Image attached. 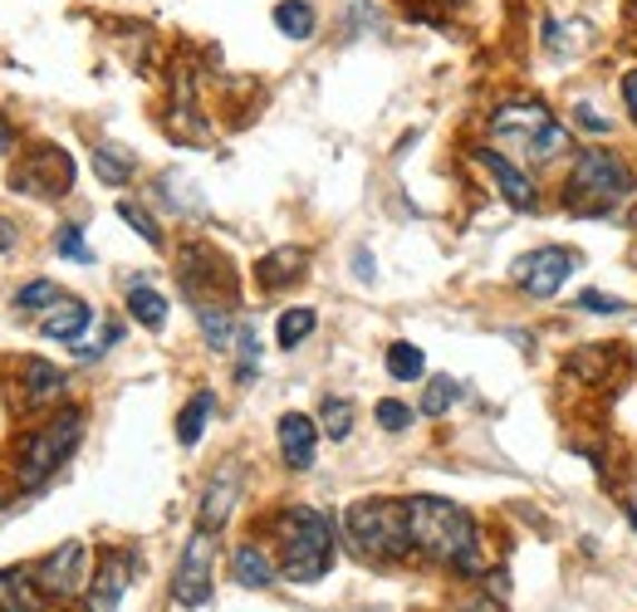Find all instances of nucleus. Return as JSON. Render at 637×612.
<instances>
[{
	"mask_svg": "<svg viewBox=\"0 0 637 612\" xmlns=\"http://www.w3.org/2000/svg\"><path fill=\"white\" fill-rule=\"evenodd\" d=\"M408 534H412V549H422V554L437 559V563H451V569H461V573L486 569L481 539H476V520L441 495L408 500Z\"/></svg>",
	"mask_w": 637,
	"mask_h": 612,
	"instance_id": "nucleus-1",
	"label": "nucleus"
},
{
	"mask_svg": "<svg viewBox=\"0 0 637 612\" xmlns=\"http://www.w3.org/2000/svg\"><path fill=\"white\" fill-rule=\"evenodd\" d=\"M280 534V573L290 583H314L334 569V524L310 505H290L275 520Z\"/></svg>",
	"mask_w": 637,
	"mask_h": 612,
	"instance_id": "nucleus-2",
	"label": "nucleus"
},
{
	"mask_svg": "<svg viewBox=\"0 0 637 612\" xmlns=\"http://www.w3.org/2000/svg\"><path fill=\"white\" fill-rule=\"evenodd\" d=\"M633 167L608 147H588L574 157V171L564 181V206L579 216H608L612 206H623L633 196Z\"/></svg>",
	"mask_w": 637,
	"mask_h": 612,
	"instance_id": "nucleus-3",
	"label": "nucleus"
},
{
	"mask_svg": "<svg viewBox=\"0 0 637 612\" xmlns=\"http://www.w3.org/2000/svg\"><path fill=\"white\" fill-rule=\"evenodd\" d=\"M490 138H496V147L520 157V162H549V157H559L569 147V132L559 128V118L545 103H535V98L500 103L490 113Z\"/></svg>",
	"mask_w": 637,
	"mask_h": 612,
	"instance_id": "nucleus-4",
	"label": "nucleus"
},
{
	"mask_svg": "<svg viewBox=\"0 0 637 612\" xmlns=\"http://www.w3.org/2000/svg\"><path fill=\"white\" fill-rule=\"evenodd\" d=\"M343 530H349L353 549H363L373 559H402L412 549L408 505H392V500H359V505H349Z\"/></svg>",
	"mask_w": 637,
	"mask_h": 612,
	"instance_id": "nucleus-5",
	"label": "nucleus"
},
{
	"mask_svg": "<svg viewBox=\"0 0 637 612\" xmlns=\"http://www.w3.org/2000/svg\"><path fill=\"white\" fill-rule=\"evenodd\" d=\"M79 426H84L79 412H59L55 422H45L40 432L24 436V446H20V485L24 490H40L49 475L65 465V456L79 446Z\"/></svg>",
	"mask_w": 637,
	"mask_h": 612,
	"instance_id": "nucleus-6",
	"label": "nucleus"
},
{
	"mask_svg": "<svg viewBox=\"0 0 637 612\" xmlns=\"http://www.w3.org/2000/svg\"><path fill=\"white\" fill-rule=\"evenodd\" d=\"M212 588H216V530L196 524L177 559V573H171V598L182 608H202L212 603Z\"/></svg>",
	"mask_w": 637,
	"mask_h": 612,
	"instance_id": "nucleus-7",
	"label": "nucleus"
},
{
	"mask_svg": "<svg viewBox=\"0 0 637 612\" xmlns=\"http://www.w3.org/2000/svg\"><path fill=\"white\" fill-rule=\"evenodd\" d=\"M574 269H579V250H569V245H539V250L520 255V260L510 265V279L525 294H535V299H549V294L564 289V279H569Z\"/></svg>",
	"mask_w": 637,
	"mask_h": 612,
	"instance_id": "nucleus-8",
	"label": "nucleus"
},
{
	"mask_svg": "<svg viewBox=\"0 0 637 612\" xmlns=\"http://www.w3.org/2000/svg\"><path fill=\"white\" fill-rule=\"evenodd\" d=\"M69 181H74V162H69V152H59V147H40V152L24 157V162L10 171V187L24 191V196H40V201L69 191Z\"/></svg>",
	"mask_w": 637,
	"mask_h": 612,
	"instance_id": "nucleus-9",
	"label": "nucleus"
},
{
	"mask_svg": "<svg viewBox=\"0 0 637 612\" xmlns=\"http://www.w3.org/2000/svg\"><path fill=\"white\" fill-rule=\"evenodd\" d=\"M84 569H89V549L79 544V539H69V544H59L49 559L35 563V588L49 598H74L84 588Z\"/></svg>",
	"mask_w": 637,
	"mask_h": 612,
	"instance_id": "nucleus-10",
	"label": "nucleus"
},
{
	"mask_svg": "<svg viewBox=\"0 0 637 612\" xmlns=\"http://www.w3.org/2000/svg\"><path fill=\"white\" fill-rule=\"evenodd\" d=\"M59 397H65V373H59L55 363H45V358H24L20 363V387L10 392V402H16L20 412H49Z\"/></svg>",
	"mask_w": 637,
	"mask_h": 612,
	"instance_id": "nucleus-11",
	"label": "nucleus"
},
{
	"mask_svg": "<svg viewBox=\"0 0 637 612\" xmlns=\"http://www.w3.org/2000/svg\"><path fill=\"white\" fill-rule=\"evenodd\" d=\"M133 573H138V559H133L128 549L104 554V563H98V579L89 588V612H114L122 603V593L133 588Z\"/></svg>",
	"mask_w": 637,
	"mask_h": 612,
	"instance_id": "nucleus-12",
	"label": "nucleus"
},
{
	"mask_svg": "<svg viewBox=\"0 0 637 612\" xmlns=\"http://www.w3.org/2000/svg\"><path fill=\"white\" fill-rule=\"evenodd\" d=\"M476 162H481V167L490 171V181H496V187H500V196H506V201L514 206V211H535V206H539V191H535V181L525 177V171L514 167L510 157L500 152V147H481V152H476Z\"/></svg>",
	"mask_w": 637,
	"mask_h": 612,
	"instance_id": "nucleus-13",
	"label": "nucleus"
},
{
	"mask_svg": "<svg viewBox=\"0 0 637 612\" xmlns=\"http://www.w3.org/2000/svg\"><path fill=\"white\" fill-rule=\"evenodd\" d=\"M314 446H318V426L304 412H285L280 416V456L290 471H310L314 465Z\"/></svg>",
	"mask_w": 637,
	"mask_h": 612,
	"instance_id": "nucleus-14",
	"label": "nucleus"
},
{
	"mask_svg": "<svg viewBox=\"0 0 637 612\" xmlns=\"http://www.w3.org/2000/svg\"><path fill=\"white\" fill-rule=\"evenodd\" d=\"M236 500H241V471H236V461H231V465H220V475L212 481V490L202 495V524H206V530L220 534V524L231 520Z\"/></svg>",
	"mask_w": 637,
	"mask_h": 612,
	"instance_id": "nucleus-15",
	"label": "nucleus"
},
{
	"mask_svg": "<svg viewBox=\"0 0 637 612\" xmlns=\"http://www.w3.org/2000/svg\"><path fill=\"white\" fill-rule=\"evenodd\" d=\"M89 324H94V309L84 299H55L45 309V318H40V334L59 338V343H74Z\"/></svg>",
	"mask_w": 637,
	"mask_h": 612,
	"instance_id": "nucleus-16",
	"label": "nucleus"
},
{
	"mask_svg": "<svg viewBox=\"0 0 637 612\" xmlns=\"http://www.w3.org/2000/svg\"><path fill=\"white\" fill-rule=\"evenodd\" d=\"M310 265V255L300 250V245H280V250H270L261 265H255V275H261V285L265 289H285L300 279V269Z\"/></svg>",
	"mask_w": 637,
	"mask_h": 612,
	"instance_id": "nucleus-17",
	"label": "nucleus"
},
{
	"mask_svg": "<svg viewBox=\"0 0 637 612\" xmlns=\"http://www.w3.org/2000/svg\"><path fill=\"white\" fill-rule=\"evenodd\" d=\"M231 573H236V583L241 588H270L275 583V559L265 554V549H255V544H241L236 554H231Z\"/></svg>",
	"mask_w": 637,
	"mask_h": 612,
	"instance_id": "nucleus-18",
	"label": "nucleus"
},
{
	"mask_svg": "<svg viewBox=\"0 0 637 612\" xmlns=\"http://www.w3.org/2000/svg\"><path fill=\"white\" fill-rule=\"evenodd\" d=\"M35 573L6 569L0 573V612H45L40 608V588H30Z\"/></svg>",
	"mask_w": 637,
	"mask_h": 612,
	"instance_id": "nucleus-19",
	"label": "nucleus"
},
{
	"mask_svg": "<svg viewBox=\"0 0 637 612\" xmlns=\"http://www.w3.org/2000/svg\"><path fill=\"white\" fill-rule=\"evenodd\" d=\"M128 314L138 318L143 328H153V334H157V328L167 324V299H163V294H157L153 285L133 279V285H128Z\"/></svg>",
	"mask_w": 637,
	"mask_h": 612,
	"instance_id": "nucleus-20",
	"label": "nucleus"
},
{
	"mask_svg": "<svg viewBox=\"0 0 637 612\" xmlns=\"http://www.w3.org/2000/svg\"><path fill=\"white\" fill-rule=\"evenodd\" d=\"M196 324H202V334H206V343H212L216 353H226L231 338L241 334L236 318H231V309H220V304H196Z\"/></svg>",
	"mask_w": 637,
	"mask_h": 612,
	"instance_id": "nucleus-21",
	"label": "nucleus"
},
{
	"mask_svg": "<svg viewBox=\"0 0 637 612\" xmlns=\"http://www.w3.org/2000/svg\"><path fill=\"white\" fill-rule=\"evenodd\" d=\"M275 30L285 40H310L314 34V6L310 0H280L275 6Z\"/></svg>",
	"mask_w": 637,
	"mask_h": 612,
	"instance_id": "nucleus-22",
	"label": "nucleus"
},
{
	"mask_svg": "<svg viewBox=\"0 0 637 612\" xmlns=\"http://www.w3.org/2000/svg\"><path fill=\"white\" fill-rule=\"evenodd\" d=\"M216 412V397L212 392H196V397L182 407V416H177V441L182 446H196L202 441V432H206V416Z\"/></svg>",
	"mask_w": 637,
	"mask_h": 612,
	"instance_id": "nucleus-23",
	"label": "nucleus"
},
{
	"mask_svg": "<svg viewBox=\"0 0 637 612\" xmlns=\"http://www.w3.org/2000/svg\"><path fill=\"white\" fill-rule=\"evenodd\" d=\"M94 171L108 181V187H122V181L138 171V162H133L122 147H114V142H104V147H94Z\"/></svg>",
	"mask_w": 637,
	"mask_h": 612,
	"instance_id": "nucleus-24",
	"label": "nucleus"
},
{
	"mask_svg": "<svg viewBox=\"0 0 637 612\" xmlns=\"http://www.w3.org/2000/svg\"><path fill=\"white\" fill-rule=\"evenodd\" d=\"M388 373L398 377V383H416V377L427 373V353L416 348V343H392L388 348Z\"/></svg>",
	"mask_w": 637,
	"mask_h": 612,
	"instance_id": "nucleus-25",
	"label": "nucleus"
},
{
	"mask_svg": "<svg viewBox=\"0 0 637 612\" xmlns=\"http://www.w3.org/2000/svg\"><path fill=\"white\" fill-rule=\"evenodd\" d=\"M314 324H318V314L304 309V304H300V309H285V314H280V324H275L280 348H300V343L314 334Z\"/></svg>",
	"mask_w": 637,
	"mask_h": 612,
	"instance_id": "nucleus-26",
	"label": "nucleus"
},
{
	"mask_svg": "<svg viewBox=\"0 0 637 612\" xmlns=\"http://www.w3.org/2000/svg\"><path fill=\"white\" fill-rule=\"evenodd\" d=\"M318 426H324L329 441H349V432H353V402L349 397H324V407H318Z\"/></svg>",
	"mask_w": 637,
	"mask_h": 612,
	"instance_id": "nucleus-27",
	"label": "nucleus"
},
{
	"mask_svg": "<svg viewBox=\"0 0 637 612\" xmlns=\"http://www.w3.org/2000/svg\"><path fill=\"white\" fill-rule=\"evenodd\" d=\"M55 299H65L55 279H35V285H24V289L16 294V309H20V314H35V309H49Z\"/></svg>",
	"mask_w": 637,
	"mask_h": 612,
	"instance_id": "nucleus-28",
	"label": "nucleus"
},
{
	"mask_svg": "<svg viewBox=\"0 0 637 612\" xmlns=\"http://www.w3.org/2000/svg\"><path fill=\"white\" fill-rule=\"evenodd\" d=\"M118 216H122V220H128V226H133V230H138V236H143L147 245H163V226H157V220H153V216H147V211H143V206H138V201H118Z\"/></svg>",
	"mask_w": 637,
	"mask_h": 612,
	"instance_id": "nucleus-29",
	"label": "nucleus"
},
{
	"mask_svg": "<svg viewBox=\"0 0 637 612\" xmlns=\"http://www.w3.org/2000/svg\"><path fill=\"white\" fill-rule=\"evenodd\" d=\"M451 402H457V383H451V377H432V383H427V397H422V416L451 412Z\"/></svg>",
	"mask_w": 637,
	"mask_h": 612,
	"instance_id": "nucleus-30",
	"label": "nucleus"
},
{
	"mask_svg": "<svg viewBox=\"0 0 637 612\" xmlns=\"http://www.w3.org/2000/svg\"><path fill=\"white\" fill-rule=\"evenodd\" d=\"M55 250L65 255V260H79V265H89V260H94V250H89V245H84V230H79V226H59Z\"/></svg>",
	"mask_w": 637,
	"mask_h": 612,
	"instance_id": "nucleus-31",
	"label": "nucleus"
},
{
	"mask_svg": "<svg viewBox=\"0 0 637 612\" xmlns=\"http://www.w3.org/2000/svg\"><path fill=\"white\" fill-rule=\"evenodd\" d=\"M412 407H402V402H378V426H383V432H408V426H412Z\"/></svg>",
	"mask_w": 637,
	"mask_h": 612,
	"instance_id": "nucleus-32",
	"label": "nucleus"
},
{
	"mask_svg": "<svg viewBox=\"0 0 637 612\" xmlns=\"http://www.w3.org/2000/svg\"><path fill=\"white\" fill-rule=\"evenodd\" d=\"M579 309H588V314H623L628 304H623V299H608V294H598V289H584V294H579Z\"/></svg>",
	"mask_w": 637,
	"mask_h": 612,
	"instance_id": "nucleus-33",
	"label": "nucleus"
},
{
	"mask_svg": "<svg viewBox=\"0 0 637 612\" xmlns=\"http://www.w3.org/2000/svg\"><path fill=\"white\" fill-rule=\"evenodd\" d=\"M574 122H579L584 132H594V138H604V132H612V122H608V118H598V113H594V108H588V103H579V108H574Z\"/></svg>",
	"mask_w": 637,
	"mask_h": 612,
	"instance_id": "nucleus-34",
	"label": "nucleus"
},
{
	"mask_svg": "<svg viewBox=\"0 0 637 612\" xmlns=\"http://www.w3.org/2000/svg\"><path fill=\"white\" fill-rule=\"evenodd\" d=\"M623 103H628V113L637 118V69L623 73Z\"/></svg>",
	"mask_w": 637,
	"mask_h": 612,
	"instance_id": "nucleus-35",
	"label": "nucleus"
},
{
	"mask_svg": "<svg viewBox=\"0 0 637 612\" xmlns=\"http://www.w3.org/2000/svg\"><path fill=\"white\" fill-rule=\"evenodd\" d=\"M353 265H359V279H373V260H367V250L353 255Z\"/></svg>",
	"mask_w": 637,
	"mask_h": 612,
	"instance_id": "nucleus-36",
	"label": "nucleus"
},
{
	"mask_svg": "<svg viewBox=\"0 0 637 612\" xmlns=\"http://www.w3.org/2000/svg\"><path fill=\"white\" fill-rule=\"evenodd\" d=\"M10 142H16V138H10V122L0 118V152H10Z\"/></svg>",
	"mask_w": 637,
	"mask_h": 612,
	"instance_id": "nucleus-37",
	"label": "nucleus"
},
{
	"mask_svg": "<svg viewBox=\"0 0 637 612\" xmlns=\"http://www.w3.org/2000/svg\"><path fill=\"white\" fill-rule=\"evenodd\" d=\"M461 612H496V608H490V603H471V608H461Z\"/></svg>",
	"mask_w": 637,
	"mask_h": 612,
	"instance_id": "nucleus-38",
	"label": "nucleus"
},
{
	"mask_svg": "<svg viewBox=\"0 0 637 612\" xmlns=\"http://www.w3.org/2000/svg\"><path fill=\"white\" fill-rule=\"evenodd\" d=\"M633 530H637V514H633Z\"/></svg>",
	"mask_w": 637,
	"mask_h": 612,
	"instance_id": "nucleus-39",
	"label": "nucleus"
}]
</instances>
